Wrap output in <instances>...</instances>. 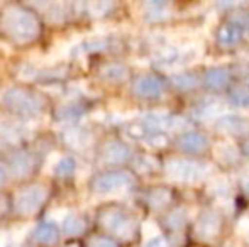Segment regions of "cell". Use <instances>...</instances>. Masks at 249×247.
<instances>
[{
  "mask_svg": "<svg viewBox=\"0 0 249 247\" xmlns=\"http://www.w3.org/2000/svg\"><path fill=\"white\" fill-rule=\"evenodd\" d=\"M2 27L7 36L17 43H29L39 34V24L34 14L19 5H12L3 12Z\"/></svg>",
  "mask_w": 249,
  "mask_h": 247,
  "instance_id": "cell-1",
  "label": "cell"
},
{
  "mask_svg": "<svg viewBox=\"0 0 249 247\" xmlns=\"http://www.w3.org/2000/svg\"><path fill=\"white\" fill-rule=\"evenodd\" d=\"M3 102L14 112H19L22 115H36L43 110V100L41 97L31 93L29 90L12 86L3 92Z\"/></svg>",
  "mask_w": 249,
  "mask_h": 247,
  "instance_id": "cell-2",
  "label": "cell"
},
{
  "mask_svg": "<svg viewBox=\"0 0 249 247\" xmlns=\"http://www.w3.org/2000/svg\"><path fill=\"white\" fill-rule=\"evenodd\" d=\"M164 171L170 178L178 180L183 183H194L202 180L203 176H207V168L205 165L198 161H190V159H170L164 165Z\"/></svg>",
  "mask_w": 249,
  "mask_h": 247,
  "instance_id": "cell-3",
  "label": "cell"
},
{
  "mask_svg": "<svg viewBox=\"0 0 249 247\" xmlns=\"http://www.w3.org/2000/svg\"><path fill=\"white\" fill-rule=\"evenodd\" d=\"M100 224L104 229H107L108 232L121 239H131L136 231L134 218L119 208H108V210L102 212Z\"/></svg>",
  "mask_w": 249,
  "mask_h": 247,
  "instance_id": "cell-4",
  "label": "cell"
},
{
  "mask_svg": "<svg viewBox=\"0 0 249 247\" xmlns=\"http://www.w3.org/2000/svg\"><path fill=\"white\" fill-rule=\"evenodd\" d=\"M46 198L48 190L43 185H31L22 188L16 197V210L20 215H33L39 210Z\"/></svg>",
  "mask_w": 249,
  "mask_h": 247,
  "instance_id": "cell-5",
  "label": "cell"
},
{
  "mask_svg": "<svg viewBox=\"0 0 249 247\" xmlns=\"http://www.w3.org/2000/svg\"><path fill=\"white\" fill-rule=\"evenodd\" d=\"M132 176L125 171H105L93 180V191L99 195H110L131 186Z\"/></svg>",
  "mask_w": 249,
  "mask_h": 247,
  "instance_id": "cell-6",
  "label": "cell"
},
{
  "mask_svg": "<svg viewBox=\"0 0 249 247\" xmlns=\"http://www.w3.org/2000/svg\"><path fill=\"white\" fill-rule=\"evenodd\" d=\"M142 124L146 127H149L153 132H173V131H185L188 129V124L183 117L171 115V114H163V112H153L146 114L142 117Z\"/></svg>",
  "mask_w": 249,
  "mask_h": 247,
  "instance_id": "cell-7",
  "label": "cell"
},
{
  "mask_svg": "<svg viewBox=\"0 0 249 247\" xmlns=\"http://www.w3.org/2000/svg\"><path fill=\"white\" fill-rule=\"evenodd\" d=\"M131 158V149L121 141H108L100 152V161L104 165H122Z\"/></svg>",
  "mask_w": 249,
  "mask_h": 247,
  "instance_id": "cell-8",
  "label": "cell"
},
{
  "mask_svg": "<svg viewBox=\"0 0 249 247\" xmlns=\"http://www.w3.org/2000/svg\"><path fill=\"white\" fill-rule=\"evenodd\" d=\"M164 83L161 78L154 75H142L132 85V92L138 97L142 99H153V97H160L163 93Z\"/></svg>",
  "mask_w": 249,
  "mask_h": 247,
  "instance_id": "cell-9",
  "label": "cell"
},
{
  "mask_svg": "<svg viewBox=\"0 0 249 247\" xmlns=\"http://www.w3.org/2000/svg\"><path fill=\"white\" fill-rule=\"evenodd\" d=\"M244 34V24L239 20H229L217 31V43L222 48H232L241 43Z\"/></svg>",
  "mask_w": 249,
  "mask_h": 247,
  "instance_id": "cell-10",
  "label": "cell"
},
{
  "mask_svg": "<svg viewBox=\"0 0 249 247\" xmlns=\"http://www.w3.org/2000/svg\"><path fill=\"white\" fill-rule=\"evenodd\" d=\"M34 169V159L29 152L19 151L14 152L9 158V171L14 178H26L33 173Z\"/></svg>",
  "mask_w": 249,
  "mask_h": 247,
  "instance_id": "cell-11",
  "label": "cell"
},
{
  "mask_svg": "<svg viewBox=\"0 0 249 247\" xmlns=\"http://www.w3.org/2000/svg\"><path fill=\"white\" fill-rule=\"evenodd\" d=\"M188 60H192L190 53H185L183 49H178V48H166V49L156 53L154 65L158 68H175V66L187 63Z\"/></svg>",
  "mask_w": 249,
  "mask_h": 247,
  "instance_id": "cell-12",
  "label": "cell"
},
{
  "mask_svg": "<svg viewBox=\"0 0 249 247\" xmlns=\"http://www.w3.org/2000/svg\"><path fill=\"white\" fill-rule=\"evenodd\" d=\"M63 141L66 146L76 149V151H83L92 144V134L83 127H70L63 132Z\"/></svg>",
  "mask_w": 249,
  "mask_h": 247,
  "instance_id": "cell-13",
  "label": "cell"
},
{
  "mask_svg": "<svg viewBox=\"0 0 249 247\" xmlns=\"http://www.w3.org/2000/svg\"><path fill=\"white\" fill-rule=\"evenodd\" d=\"M178 149L185 152H192V154H197L202 152L207 148V139L200 132H183V134L178 137L177 141Z\"/></svg>",
  "mask_w": 249,
  "mask_h": 247,
  "instance_id": "cell-14",
  "label": "cell"
},
{
  "mask_svg": "<svg viewBox=\"0 0 249 247\" xmlns=\"http://www.w3.org/2000/svg\"><path fill=\"white\" fill-rule=\"evenodd\" d=\"M219 131L227 132V134H246L249 131V120H246L241 115H224L217 120L215 125Z\"/></svg>",
  "mask_w": 249,
  "mask_h": 247,
  "instance_id": "cell-15",
  "label": "cell"
},
{
  "mask_svg": "<svg viewBox=\"0 0 249 247\" xmlns=\"http://www.w3.org/2000/svg\"><path fill=\"white\" fill-rule=\"evenodd\" d=\"M229 82H231V73L226 68H210L207 69L205 76H203V83L210 90L226 88L229 85Z\"/></svg>",
  "mask_w": 249,
  "mask_h": 247,
  "instance_id": "cell-16",
  "label": "cell"
},
{
  "mask_svg": "<svg viewBox=\"0 0 249 247\" xmlns=\"http://www.w3.org/2000/svg\"><path fill=\"white\" fill-rule=\"evenodd\" d=\"M219 227H220V220H219V217H217V214H213V212H205V214L198 218L197 234L203 239L213 237V235L219 232Z\"/></svg>",
  "mask_w": 249,
  "mask_h": 247,
  "instance_id": "cell-17",
  "label": "cell"
},
{
  "mask_svg": "<svg viewBox=\"0 0 249 247\" xmlns=\"http://www.w3.org/2000/svg\"><path fill=\"white\" fill-rule=\"evenodd\" d=\"M24 135V125L17 120L0 117V137L7 141H17Z\"/></svg>",
  "mask_w": 249,
  "mask_h": 247,
  "instance_id": "cell-18",
  "label": "cell"
},
{
  "mask_svg": "<svg viewBox=\"0 0 249 247\" xmlns=\"http://www.w3.org/2000/svg\"><path fill=\"white\" fill-rule=\"evenodd\" d=\"M34 237H36V241L41 242V244L53 246V244L58 242L59 232H58V229H56V225L44 222V224H39L36 227V231H34Z\"/></svg>",
  "mask_w": 249,
  "mask_h": 247,
  "instance_id": "cell-19",
  "label": "cell"
},
{
  "mask_svg": "<svg viewBox=\"0 0 249 247\" xmlns=\"http://www.w3.org/2000/svg\"><path fill=\"white\" fill-rule=\"evenodd\" d=\"M100 75L104 80L112 83H119L124 82L127 78V68L121 63H108V65H104L100 69Z\"/></svg>",
  "mask_w": 249,
  "mask_h": 247,
  "instance_id": "cell-20",
  "label": "cell"
},
{
  "mask_svg": "<svg viewBox=\"0 0 249 247\" xmlns=\"http://www.w3.org/2000/svg\"><path fill=\"white\" fill-rule=\"evenodd\" d=\"M170 16V5L166 2H146L144 3V17L148 20H163Z\"/></svg>",
  "mask_w": 249,
  "mask_h": 247,
  "instance_id": "cell-21",
  "label": "cell"
},
{
  "mask_svg": "<svg viewBox=\"0 0 249 247\" xmlns=\"http://www.w3.org/2000/svg\"><path fill=\"white\" fill-rule=\"evenodd\" d=\"M222 112V103L219 100H202L197 107H195V114L200 117V119H210V117H217Z\"/></svg>",
  "mask_w": 249,
  "mask_h": 247,
  "instance_id": "cell-22",
  "label": "cell"
},
{
  "mask_svg": "<svg viewBox=\"0 0 249 247\" xmlns=\"http://www.w3.org/2000/svg\"><path fill=\"white\" fill-rule=\"evenodd\" d=\"M87 229V224L82 217H76V215H68V217L63 220V231L68 235H80L83 234Z\"/></svg>",
  "mask_w": 249,
  "mask_h": 247,
  "instance_id": "cell-23",
  "label": "cell"
},
{
  "mask_svg": "<svg viewBox=\"0 0 249 247\" xmlns=\"http://www.w3.org/2000/svg\"><path fill=\"white\" fill-rule=\"evenodd\" d=\"M46 19L53 24L63 22L66 17V3L63 2H53V3H46Z\"/></svg>",
  "mask_w": 249,
  "mask_h": 247,
  "instance_id": "cell-24",
  "label": "cell"
},
{
  "mask_svg": "<svg viewBox=\"0 0 249 247\" xmlns=\"http://www.w3.org/2000/svg\"><path fill=\"white\" fill-rule=\"evenodd\" d=\"M173 85L177 86L178 90H192L198 85V78L197 75L194 73H188V71H183V73H178L171 78Z\"/></svg>",
  "mask_w": 249,
  "mask_h": 247,
  "instance_id": "cell-25",
  "label": "cell"
},
{
  "mask_svg": "<svg viewBox=\"0 0 249 247\" xmlns=\"http://www.w3.org/2000/svg\"><path fill=\"white\" fill-rule=\"evenodd\" d=\"M83 112H85V110H83L82 105H78V103H75V102H70L58 110V119L59 120H75V119H78V117H82Z\"/></svg>",
  "mask_w": 249,
  "mask_h": 247,
  "instance_id": "cell-26",
  "label": "cell"
},
{
  "mask_svg": "<svg viewBox=\"0 0 249 247\" xmlns=\"http://www.w3.org/2000/svg\"><path fill=\"white\" fill-rule=\"evenodd\" d=\"M75 169H76L75 159L70 158V156L61 158L54 166V173L59 176V178H68V176H71L73 173H75Z\"/></svg>",
  "mask_w": 249,
  "mask_h": 247,
  "instance_id": "cell-27",
  "label": "cell"
},
{
  "mask_svg": "<svg viewBox=\"0 0 249 247\" xmlns=\"http://www.w3.org/2000/svg\"><path fill=\"white\" fill-rule=\"evenodd\" d=\"M112 2H90L87 3V12L92 17H102L105 14H108V10L112 9Z\"/></svg>",
  "mask_w": 249,
  "mask_h": 247,
  "instance_id": "cell-28",
  "label": "cell"
},
{
  "mask_svg": "<svg viewBox=\"0 0 249 247\" xmlns=\"http://www.w3.org/2000/svg\"><path fill=\"white\" fill-rule=\"evenodd\" d=\"M231 102H232L234 105H239V107L249 105V92L244 88H236L232 93H231Z\"/></svg>",
  "mask_w": 249,
  "mask_h": 247,
  "instance_id": "cell-29",
  "label": "cell"
},
{
  "mask_svg": "<svg viewBox=\"0 0 249 247\" xmlns=\"http://www.w3.org/2000/svg\"><path fill=\"white\" fill-rule=\"evenodd\" d=\"M89 247H119V246L114 239L105 237V235H95V237L90 241Z\"/></svg>",
  "mask_w": 249,
  "mask_h": 247,
  "instance_id": "cell-30",
  "label": "cell"
},
{
  "mask_svg": "<svg viewBox=\"0 0 249 247\" xmlns=\"http://www.w3.org/2000/svg\"><path fill=\"white\" fill-rule=\"evenodd\" d=\"M166 224L170 225L171 229H180L181 225L185 224V215H183V212H180V210L171 212V214L168 215Z\"/></svg>",
  "mask_w": 249,
  "mask_h": 247,
  "instance_id": "cell-31",
  "label": "cell"
},
{
  "mask_svg": "<svg viewBox=\"0 0 249 247\" xmlns=\"http://www.w3.org/2000/svg\"><path fill=\"white\" fill-rule=\"evenodd\" d=\"M27 229H29V225H19V227H16L14 231H10V239L14 242H20L27 235Z\"/></svg>",
  "mask_w": 249,
  "mask_h": 247,
  "instance_id": "cell-32",
  "label": "cell"
},
{
  "mask_svg": "<svg viewBox=\"0 0 249 247\" xmlns=\"http://www.w3.org/2000/svg\"><path fill=\"white\" fill-rule=\"evenodd\" d=\"M146 247H170V244L164 237H154L146 244Z\"/></svg>",
  "mask_w": 249,
  "mask_h": 247,
  "instance_id": "cell-33",
  "label": "cell"
},
{
  "mask_svg": "<svg viewBox=\"0 0 249 247\" xmlns=\"http://www.w3.org/2000/svg\"><path fill=\"white\" fill-rule=\"evenodd\" d=\"M65 215H66V210L65 208H59V210H53L50 212V217H53L54 220H65Z\"/></svg>",
  "mask_w": 249,
  "mask_h": 247,
  "instance_id": "cell-34",
  "label": "cell"
},
{
  "mask_svg": "<svg viewBox=\"0 0 249 247\" xmlns=\"http://www.w3.org/2000/svg\"><path fill=\"white\" fill-rule=\"evenodd\" d=\"M7 242H9L7 234H5V232H2V234H0V247H7Z\"/></svg>",
  "mask_w": 249,
  "mask_h": 247,
  "instance_id": "cell-35",
  "label": "cell"
},
{
  "mask_svg": "<svg viewBox=\"0 0 249 247\" xmlns=\"http://www.w3.org/2000/svg\"><path fill=\"white\" fill-rule=\"evenodd\" d=\"M7 180V173H5V168H3L2 165H0V185H2L3 181Z\"/></svg>",
  "mask_w": 249,
  "mask_h": 247,
  "instance_id": "cell-36",
  "label": "cell"
},
{
  "mask_svg": "<svg viewBox=\"0 0 249 247\" xmlns=\"http://www.w3.org/2000/svg\"><path fill=\"white\" fill-rule=\"evenodd\" d=\"M244 29H248V31H249V17H248L246 20H244Z\"/></svg>",
  "mask_w": 249,
  "mask_h": 247,
  "instance_id": "cell-37",
  "label": "cell"
},
{
  "mask_svg": "<svg viewBox=\"0 0 249 247\" xmlns=\"http://www.w3.org/2000/svg\"><path fill=\"white\" fill-rule=\"evenodd\" d=\"M246 191H248V193H249V183H248V185H246Z\"/></svg>",
  "mask_w": 249,
  "mask_h": 247,
  "instance_id": "cell-38",
  "label": "cell"
},
{
  "mask_svg": "<svg viewBox=\"0 0 249 247\" xmlns=\"http://www.w3.org/2000/svg\"><path fill=\"white\" fill-rule=\"evenodd\" d=\"M248 152H249V151H248Z\"/></svg>",
  "mask_w": 249,
  "mask_h": 247,
  "instance_id": "cell-39",
  "label": "cell"
}]
</instances>
